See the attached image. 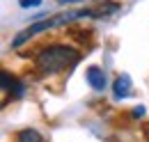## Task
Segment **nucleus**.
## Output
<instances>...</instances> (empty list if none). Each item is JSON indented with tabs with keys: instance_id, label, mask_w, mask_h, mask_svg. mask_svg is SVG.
Segmentation results:
<instances>
[{
	"instance_id": "2",
	"label": "nucleus",
	"mask_w": 149,
	"mask_h": 142,
	"mask_svg": "<svg viewBox=\"0 0 149 142\" xmlns=\"http://www.w3.org/2000/svg\"><path fill=\"white\" fill-rule=\"evenodd\" d=\"M87 80L94 89H103L106 87V73L99 69V67H90L87 69Z\"/></svg>"
},
{
	"instance_id": "8",
	"label": "nucleus",
	"mask_w": 149,
	"mask_h": 142,
	"mask_svg": "<svg viewBox=\"0 0 149 142\" xmlns=\"http://www.w3.org/2000/svg\"><path fill=\"white\" fill-rule=\"evenodd\" d=\"M60 5H69V2H80V0H57Z\"/></svg>"
},
{
	"instance_id": "1",
	"label": "nucleus",
	"mask_w": 149,
	"mask_h": 142,
	"mask_svg": "<svg viewBox=\"0 0 149 142\" xmlns=\"http://www.w3.org/2000/svg\"><path fill=\"white\" fill-rule=\"evenodd\" d=\"M80 60V53L71 48V46H46L41 53L37 55V69L41 73H57V71H64L67 67H71Z\"/></svg>"
},
{
	"instance_id": "4",
	"label": "nucleus",
	"mask_w": 149,
	"mask_h": 142,
	"mask_svg": "<svg viewBox=\"0 0 149 142\" xmlns=\"http://www.w3.org/2000/svg\"><path fill=\"white\" fill-rule=\"evenodd\" d=\"M41 133L35 131V128H25V131H21L19 133V142H41Z\"/></svg>"
},
{
	"instance_id": "5",
	"label": "nucleus",
	"mask_w": 149,
	"mask_h": 142,
	"mask_svg": "<svg viewBox=\"0 0 149 142\" xmlns=\"http://www.w3.org/2000/svg\"><path fill=\"white\" fill-rule=\"evenodd\" d=\"M19 5L23 7V9H30V7H39L41 0H19Z\"/></svg>"
},
{
	"instance_id": "3",
	"label": "nucleus",
	"mask_w": 149,
	"mask_h": 142,
	"mask_svg": "<svg viewBox=\"0 0 149 142\" xmlns=\"http://www.w3.org/2000/svg\"><path fill=\"white\" fill-rule=\"evenodd\" d=\"M115 96H117V99H122V96H126V94H129L131 92V78L129 76H126V73H124V76H117V80H115Z\"/></svg>"
},
{
	"instance_id": "6",
	"label": "nucleus",
	"mask_w": 149,
	"mask_h": 142,
	"mask_svg": "<svg viewBox=\"0 0 149 142\" xmlns=\"http://www.w3.org/2000/svg\"><path fill=\"white\" fill-rule=\"evenodd\" d=\"M12 83H14V78H12L7 71H2V89H9V87H12Z\"/></svg>"
},
{
	"instance_id": "7",
	"label": "nucleus",
	"mask_w": 149,
	"mask_h": 142,
	"mask_svg": "<svg viewBox=\"0 0 149 142\" xmlns=\"http://www.w3.org/2000/svg\"><path fill=\"white\" fill-rule=\"evenodd\" d=\"M133 115H135V117H140V115H145V108L140 106V108H135V110H133Z\"/></svg>"
}]
</instances>
